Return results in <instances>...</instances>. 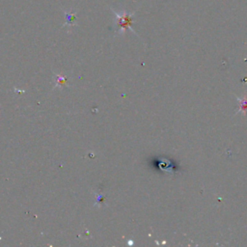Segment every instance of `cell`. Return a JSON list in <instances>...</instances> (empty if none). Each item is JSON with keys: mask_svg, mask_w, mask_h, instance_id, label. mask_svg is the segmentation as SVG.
Here are the masks:
<instances>
[{"mask_svg": "<svg viewBox=\"0 0 247 247\" xmlns=\"http://www.w3.org/2000/svg\"><path fill=\"white\" fill-rule=\"evenodd\" d=\"M239 103H242V101H241V99H239ZM241 110H247V100H245L244 103L241 105Z\"/></svg>", "mask_w": 247, "mask_h": 247, "instance_id": "6da1fadb", "label": "cell"}, {"mask_svg": "<svg viewBox=\"0 0 247 247\" xmlns=\"http://www.w3.org/2000/svg\"><path fill=\"white\" fill-rule=\"evenodd\" d=\"M65 80H66L65 78H61V76H58V83L59 84H63L65 82Z\"/></svg>", "mask_w": 247, "mask_h": 247, "instance_id": "7a4b0ae2", "label": "cell"}]
</instances>
